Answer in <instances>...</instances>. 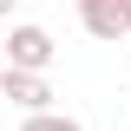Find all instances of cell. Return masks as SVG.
<instances>
[{
	"instance_id": "1",
	"label": "cell",
	"mask_w": 131,
	"mask_h": 131,
	"mask_svg": "<svg viewBox=\"0 0 131 131\" xmlns=\"http://www.w3.org/2000/svg\"><path fill=\"white\" fill-rule=\"evenodd\" d=\"M52 52H59V46H52V33H46V26H33V20H20V26L7 33V59H0V66L46 72V66H52Z\"/></svg>"
},
{
	"instance_id": "6",
	"label": "cell",
	"mask_w": 131,
	"mask_h": 131,
	"mask_svg": "<svg viewBox=\"0 0 131 131\" xmlns=\"http://www.w3.org/2000/svg\"><path fill=\"white\" fill-rule=\"evenodd\" d=\"M0 59H7V33H0Z\"/></svg>"
},
{
	"instance_id": "5",
	"label": "cell",
	"mask_w": 131,
	"mask_h": 131,
	"mask_svg": "<svg viewBox=\"0 0 131 131\" xmlns=\"http://www.w3.org/2000/svg\"><path fill=\"white\" fill-rule=\"evenodd\" d=\"M7 13H13V0H0V20H7Z\"/></svg>"
},
{
	"instance_id": "3",
	"label": "cell",
	"mask_w": 131,
	"mask_h": 131,
	"mask_svg": "<svg viewBox=\"0 0 131 131\" xmlns=\"http://www.w3.org/2000/svg\"><path fill=\"white\" fill-rule=\"evenodd\" d=\"M0 92L13 98L20 112H46V105H52V85H46V72H20V66H0Z\"/></svg>"
},
{
	"instance_id": "7",
	"label": "cell",
	"mask_w": 131,
	"mask_h": 131,
	"mask_svg": "<svg viewBox=\"0 0 131 131\" xmlns=\"http://www.w3.org/2000/svg\"><path fill=\"white\" fill-rule=\"evenodd\" d=\"M125 7H131V0H125Z\"/></svg>"
},
{
	"instance_id": "4",
	"label": "cell",
	"mask_w": 131,
	"mask_h": 131,
	"mask_svg": "<svg viewBox=\"0 0 131 131\" xmlns=\"http://www.w3.org/2000/svg\"><path fill=\"white\" fill-rule=\"evenodd\" d=\"M20 131H85V125H79V118H66V112H52V105H46V112H26V118H20Z\"/></svg>"
},
{
	"instance_id": "2",
	"label": "cell",
	"mask_w": 131,
	"mask_h": 131,
	"mask_svg": "<svg viewBox=\"0 0 131 131\" xmlns=\"http://www.w3.org/2000/svg\"><path fill=\"white\" fill-rule=\"evenodd\" d=\"M79 20H85L92 39H112V46L131 33V7L125 0H79Z\"/></svg>"
}]
</instances>
